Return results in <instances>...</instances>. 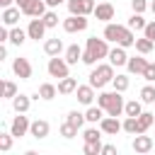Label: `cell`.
Wrapping results in <instances>:
<instances>
[{
    "instance_id": "ac0fdd59",
    "label": "cell",
    "mask_w": 155,
    "mask_h": 155,
    "mask_svg": "<svg viewBox=\"0 0 155 155\" xmlns=\"http://www.w3.org/2000/svg\"><path fill=\"white\" fill-rule=\"evenodd\" d=\"M48 131H51V126H48V121H44V119H36V121H31V128H29V136H34L36 140H41V138H46V136H48Z\"/></svg>"
},
{
    "instance_id": "b9f144b4",
    "label": "cell",
    "mask_w": 155,
    "mask_h": 155,
    "mask_svg": "<svg viewBox=\"0 0 155 155\" xmlns=\"http://www.w3.org/2000/svg\"><path fill=\"white\" fill-rule=\"evenodd\" d=\"M143 36H148L150 41H155V19L145 24V29H143Z\"/></svg>"
},
{
    "instance_id": "277c9868",
    "label": "cell",
    "mask_w": 155,
    "mask_h": 155,
    "mask_svg": "<svg viewBox=\"0 0 155 155\" xmlns=\"http://www.w3.org/2000/svg\"><path fill=\"white\" fill-rule=\"evenodd\" d=\"M68 68H70V63H68L65 58H58V56H51V58H48V65H46L48 75H51V78H58V80L70 75Z\"/></svg>"
},
{
    "instance_id": "f35d334b",
    "label": "cell",
    "mask_w": 155,
    "mask_h": 155,
    "mask_svg": "<svg viewBox=\"0 0 155 155\" xmlns=\"http://www.w3.org/2000/svg\"><path fill=\"white\" fill-rule=\"evenodd\" d=\"M41 19L46 22V27H48V29H51V27H58V15H56L53 10H46V15H44Z\"/></svg>"
},
{
    "instance_id": "836d02e7",
    "label": "cell",
    "mask_w": 155,
    "mask_h": 155,
    "mask_svg": "<svg viewBox=\"0 0 155 155\" xmlns=\"http://www.w3.org/2000/svg\"><path fill=\"white\" fill-rule=\"evenodd\" d=\"M140 102H143V104H153V102H155V87H153V85H145V87L140 90Z\"/></svg>"
},
{
    "instance_id": "30bf717a",
    "label": "cell",
    "mask_w": 155,
    "mask_h": 155,
    "mask_svg": "<svg viewBox=\"0 0 155 155\" xmlns=\"http://www.w3.org/2000/svg\"><path fill=\"white\" fill-rule=\"evenodd\" d=\"M12 73H15L19 80H29V78H31V63L19 56V58L12 61Z\"/></svg>"
},
{
    "instance_id": "5bb4252c",
    "label": "cell",
    "mask_w": 155,
    "mask_h": 155,
    "mask_svg": "<svg viewBox=\"0 0 155 155\" xmlns=\"http://www.w3.org/2000/svg\"><path fill=\"white\" fill-rule=\"evenodd\" d=\"M131 148H133L136 153H150V150H153V138H150V136H145V133H136V138H133Z\"/></svg>"
},
{
    "instance_id": "7402d4cb",
    "label": "cell",
    "mask_w": 155,
    "mask_h": 155,
    "mask_svg": "<svg viewBox=\"0 0 155 155\" xmlns=\"http://www.w3.org/2000/svg\"><path fill=\"white\" fill-rule=\"evenodd\" d=\"M44 51H46V56H58V53L63 51V41H61L58 36H53V39H46V44H44Z\"/></svg>"
},
{
    "instance_id": "e0dca14e",
    "label": "cell",
    "mask_w": 155,
    "mask_h": 155,
    "mask_svg": "<svg viewBox=\"0 0 155 155\" xmlns=\"http://www.w3.org/2000/svg\"><path fill=\"white\" fill-rule=\"evenodd\" d=\"M126 68H128V73H131V75H143V73H145V68H148V61H145V58H143V53H140V56L128 58Z\"/></svg>"
},
{
    "instance_id": "f546056e",
    "label": "cell",
    "mask_w": 155,
    "mask_h": 155,
    "mask_svg": "<svg viewBox=\"0 0 155 155\" xmlns=\"http://www.w3.org/2000/svg\"><path fill=\"white\" fill-rule=\"evenodd\" d=\"M153 46H155V41H150L148 36L136 39V51H138V53H143V56H148V53L153 51Z\"/></svg>"
},
{
    "instance_id": "74e56055",
    "label": "cell",
    "mask_w": 155,
    "mask_h": 155,
    "mask_svg": "<svg viewBox=\"0 0 155 155\" xmlns=\"http://www.w3.org/2000/svg\"><path fill=\"white\" fill-rule=\"evenodd\" d=\"M12 138H15L12 131H10V133H0V150H2V153H7V150L12 148Z\"/></svg>"
},
{
    "instance_id": "52a82bcc",
    "label": "cell",
    "mask_w": 155,
    "mask_h": 155,
    "mask_svg": "<svg viewBox=\"0 0 155 155\" xmlns=\"http://www.w3.org/2000/svg\"><path fill=\"white\" fill-rule=\"evenodd\" d=\"M65 5H68V12H70V15H85V17L92 15L94 7H97L94 0H68Z\"/></svg>"
},
{
    "instance_id": "7bdbcfd3",
    "label": "cell",
    "mask_w": 155,
    "mask_h": 155,
    "mask_svg": "<svg viewBox=\"0 0 155 155\" xmlns=\"http://www.w3.org/2000/svg\"><path fill=\"white\" fill-rule=\"evenodd\" d=\"M143 78H145L148 82H155V63H148V68H145Z\"/></svg>"
},
{
    "instance_id": "681fc988",
    "label": "cell",
    "mask_w": 155,
    "mask_h": 155,
    "mask_svg": "<svg viewBox=\"0 0 155 155\" xmlns=\"http://www.w3.org/2000/svg\"><path fill=\"white\" fill-rule=\"evenodd\" d=\"M2 58H7V48H5V46H0V61H2Z\"/></svg>"
},
{
    "instance_id": "60d3db41",
    "label": "cell",
    "mask_w": 155,
    "mask_h": 155,
    "mask_svg": "<svg viewBox=\"0 0 155 155\" xmlns=\"http://www.w3.org/2000/svg\"><path fill=\"white\" fill-rule=\"evenodd\" d=\"M131 7H133V12H145L150 5H148V0H131Z\"/></svg>"
},
{
    "instance_id": "f907efd6",
    "label": "cell",
    "mask_w": 155,
    "mask_h": 155,
    "mask_svg": "<svg viewBox=\"0 0 155 155\" xmlns=\"http://www.w3.org/2000/svg\"><path fill=\"white\" fill-rule=\"evenodd\" d=\"M12 2H15V0H0V5H2V7H10Z\"/></svg>"
},
{
    "instance_id": "f1b7e54d",
    "label": "cell",
    "mask_w": 155,
    "mask_h": 155,
    "mask_svg": "<svg viewBox=\"0 0 155 155\" xmlns=\"http://www.w3.org/2000/svg\"><path fill=\"white\" fill-rule=\"evenodd\" d=\"M124 114L126 116H138V114H143V104L138 99H128L126 107H124Z\"/></svg>"
},
{
    "instance_id": "d590c367",
    "label": "cell",
    "mask_w": 155,
    "mask_h": 155,
    "mask_svg": "<svg viewBox=\"0 0 155 155\" xmlns=\"http://www.w3.org/2000/svg\"><path fill=\"white\" fill-rule=\"evenodd\" d=\"M58 131H61V136H63V138H75V136H78V126H73L70 121L61 124V128H58Z\"/></svg>"
},
{
    "instance_id": "8d00e7d4",
    "label": "cell",
    "mask_w": 155,
    "mask_h": 155,
    "mask_svg": "<svg viewBox=\"0 0 155 155\" xmlns=\"http://www.w3.org/2000/svg\"><path fill=\"white\" fill-rule=\"evenodd\" d=\"M15 94H17V85H15L12 80H5V82H2V97L12 99Z\"/></svg>"
},
{
    "instance_id": "9a60e30c",
    "label": "cell",
    "mask_w": 155,
    "mask_h": 155,
    "mask_svg": "<svg viewBox=\"0 0 155 155\" xmlns=\"http://www.w3.org/2000/svg\"><path fill=\"white\" fill-rule=\"evenodd\" d=\"M46 0H31L24 10H22V15H27V17H44L46 15Z\"/></svg>"
},
{
    "instance_id": "2e32d148",
    "label": "cell",
    "mask_w": 155,
    "mask_h": 155,
    "mask_svg": "<svg viewBox=\"0 0 155 155\" xmlns=\"http://www.w3.org/2000/svg\"><path fill=\"white\" fill-rule=\"evenodd\" d=\"M92 15H94L99 22H111V19H114V5H111V2H99Z\"/></svg>"
},
{
    "instance_id": "7c38bea8",
    "label": "cell",
    "mask_w": 155,
    "mask_h": 155,
    "mask_svg": "<svg viewBox=\"0 0 155 155\" xmlns=\"http://www.w3.org/2000/svg\"><path fill=\"white\" fill-rule=\"evenodd\" d=\"M75 99L80 102V104H85V107H90L92 102H94V87L87 82V85H78V90H75Z\"/></svg>"
},
{
    "instance_id": "ba28073f",
    "label": "cell",
    "mask_w": 155,
    "mask_h": 155,
    "mask_svg": "<svg viewBox=\"0 0 155 155\" xmlns=\"http://www.w3.org/2000/svg\"><path fill=\"white\" fill-rule=\"evenodd\" d=\"M29 128H31V121H29L24 114H17V116L12 119V124H10V131H12V136H15V138L27 136V133H29Z\"/></svg>"
},
{
    "instance_id": "cb8c5ba5",
    "label": "cell",
    "mask_w": 155,
    "mask_h": 155,
    "mask_svg": "<svg viewBox=\"0 0 155 155\" xmlns=\"http://www.w3.org/2000/svg\"><path fill=\"white\" fill-rule=\"evenodd\" d=\"M65 61H68L70 65H75L78 61H82V48H80L78 44H70V46L65 48Z\"/></svg>"
},
{
    "instance_id": "d6986e66",
    "label": "cell",
    "mask_w": 155,
    "mask_h": 155,
    "mask_svg": "<svg viewBox=\"0 0 155 155\" xmlns=\"http://www.w3.org/2000/svg\"><path fill=\"white\" fill-rule=\"evenodd\" d=\"M19 7H2V24H7V27H17V22H19Z\"/></svg>"
},
{
    "instance_id": "4316f807",
    "label": "cell",
    "mask_w": 155,
    "mask_h": 155,
    "mask_svg": "<svg viewBox=\"0 0 155 155\" xmlns=\"http://www.w3.org/2000/svg\"><path fill=\"white\" fill-rule=\"evenodd\" d=\"M27 36H29V34H27L24 29H19V27H10V41H12L15 46H22V44L27 41Z\"/></svg>"
},
{
    "instance_id": "e575fe53",
    "label": "cell",
    "mask_w": 155,
    "mask_h": 155,
    "mask_svg": "<svg viewBox=\"0 0 155 155\" xmlns=\"http://www.w3.org/2000/svg\"><path fill=\"white\" fill-rule=\"evenodd\" d=\"M124 131L131 133V136H136V133H138V116H126V121H124Z\"/></svg>"
},
{
    "instance_id": "816d5d0a",
    "label": "cell",
    "mask_w": 155,
    "mask_h": 155,
    "mask_svg": "<svg viewBox=\"0 0 155 155\" xmlns=\"http://www.w3.org/2000/svg\"><path fill=\"white\" fill-rule=\"evenodd\" d=\"M150 12H153V15H155V0H153V2H150Z\"/></svg>"
},
{
    "instance_id": "9c48e42d",
    "label": "cell",
    "mask_w": 155,
    "mask_h": 155,
    "mask_svg": "<svg viewBox=\"0 0 155 155\" xmlns=\"http://www.w3.org/2000/svg\"><path fill=\"white\" fill-rule=\"evenodd\" d=\"M46 22L41 19V17H31V22H29V27H27V34H29V39H34V41H39V39H44V34H46Z\"/></svg>"
},
{
    "instance_id": "603a6c76",
    "label": "cell",
    "mask_w": 155,
    "mask_h": 155,
    "mask_svg": "<svg viewBox=\"0 0 155 155\" xmlns=\"http://www.w3.org/2000/svg\"><path fill=\"white\" fill-rule=\"evenodd\" d=\"M85 119H87V124H99L102 119H104V109L97 104V107H87V111H85Z\"/></svg>"
},
{
    "instance_id": "8992f818",
    "label": "cell",
    "mask_w": 155,
    "mask_h": 155,
    "mask_svg": "<svg viewBox=\"0 0 155 155\" xmlns=\"http://www.w3.org/2000/svg\"><path fill=\"white\" fill-rule=\"evenodd\" d=\"M87 51H90V53H92V56L99 61V58H107L111 48L107 46V39H97V36H90V39H87Z\"/></svg>"
},
{
    "instance_id": "7a4b0ae2",
    "label": "cell",
    "mask_w": 155,
    "mask_h": 155,
    "mask_svg": "<svg viewBox=\"0 0 155 155\" xmlns=\"http://www.w3.org/2000/svg\"><path fill=\"white\" fill-rule=\"evenodd\" d=\"M97 104L109 116H121L124 114V107H126V102H124V97H121L119 90H114V92H99L97 94Z\"/></svg>"
},
{
    "instance_id": "d4e9b609",
    "label": "cell",
    "mask_w": 155,
    "mask_h": 155,
    "mask_svg": "<svg viewBox=\"0 0 155 155\" xmlns=\"http://www.w3.org/2000/svg\"><path fill=\"white\" fill-rule=\"evenodd\" d=\"M153 124H155V114H150V111L138 114V133H145Z\"/></svg>"
},
{
    "instance_id": "83f0119b",
    "label": "cell",
    "mask_w": 155,
    "mask_h": 155,
    "mask_svg": "<svg viewBox=\"0 0 155 155\" xmlns=\"http://www.w3.org/2000/svg\"><path fill=\"white\" fill-rule=\"evenodd\" d=\"M102 133H104V131H102L99 126H97V128L90 126V128H85L82 138H85V143H99V140H102Z\"/></svg>"
},
{
    "instance_id": "bcb514c9",
    "label": "cell",
    "mask_w": 155,
    "mask_h": 155,
    "mask_svg": "<svg viewBox=\"0 0 155 155\" xmlns=\"http://www.w3.org/2000/svg\"><path fill=\"white\" fill-rule=\"evenodd\" d=\"M102 153L104 155H114L116 153V145H102Z\"/></svg>"
},
{
    "instance_id": "d6a6232c",
    "label": "cell",
    "mask_w": 155,
    "mask_h": 155,
    "mask_svg": "<svg viewBox=\"0 0 155 155\" xmlns=\"http://www.w3.org/2000/svg\"><path fill=\"white\" fill-rule=\"evenodd\" d=\"M65 121H70L73 126H78V128H82V124H85L87 119H85V114H80L78 109H73V111H68V116H65Z\"/></svg>"
},
{
    "instance_id": "4fadbf2b",
    "label": "cell",
    "mask_w": 155,
    "mask_h": 155,
    "mask_svg": "<svg viewBox=\"0 0 155 155\" xmlns=\"http://www.w3.org/2000/svg\"><path fill=\"white\" fill-rule=\"evenodd\" d=\"M107 58H109V63H111L114 68H121V65H126V63H128L126 48H124V46H119V44H116V46L109 51V56H107Z\"/></svg>"
},
{
    "instance_id": "ab89813d",
    "label": "cell",
    "mask_w": 155,
    "mask_h": 155,
    "mask_svg": "<svg viewBox=\"0 0 155 155\" xmlns=\"http://www.w3.org/2000/svg\"><path fill=\"white\" fill-rule=\"evenodd\" d=\"M82 150H85V155H99L102 153V140L99 143H85Z\"/></svg>"
},
{
    "instance_id": "c3c4849f",
    "label": "cell",
    "mask_w": 155,
    "mask_h": 155,
    "mask_svg": "<svg viewBox=\"0 0 155 155\" xmlns=\"http://www.w3.org/2000/svg\"><path fill=\"white\" fill-rule=\"evenodd\" d=\"M29 2H31V0H15V5H17V7H19V10H24V7H27V5H29Z\"/></svg>"
},
{
    "instance_id": "6da1fadb",
    "label": "cell",
    "mask_w": 155,
    "mask_h": 155,
    "mask_svg": "<svg viewBox=\"0 0 155 155\" xmlns=\"http://www.w3.org/2000/svg\"><path fill=\"white\" fill-rule=\"evenodd\" d=\"M104 39L107 41H114V44H119V46H124V48H128V46H136V36H133V29L126 24H114V22H107V27H104Z\"/></svg>"
},
{
    "instance_id": "7dc6e473",
    "label": "cell",
    "mask_w": 155,
    "mask_h": 155,
    "mask_svg": "<svg viewBox=\"0 0 155 155\" xmlns=\"http://www.w3.org/2000/svg\"><path fill=\"white\" fill-rule=\"evenodd\" d=\"M63 2H68V0H46L48 7H58V5H63Z\"/></svg>"
},
{
    "instance_id": "44dd1931",
    "label": "cell",
    "mask_w": 155,
    "mask_h": 155,
    "mask_svg": "<svg viewBox=\"0 0 155 155\" xmlns=\"http://www.w3.org/2000/svg\"><path fill=\"white\" fill-rule=\"evenodd\" d=\"M75 90H78V80L75 78L68 75V78H61L58 80V94H73Z\"/></svg>"
},
{
    "instance_id": "ee69618b",
    "label": "cell",
    "mask_w": 155,
    "mask_h": 155,
    "mask_svg": "<svg viewBox=\"0 0 155 155\" xmlns=\"http://www.w3.org/2000/svg\"><path fill=\"white\" fill-rule=\"evenodd\" d=\"M82 63H85V65H94V63H97V58L85 48V51H82Z\"/></svg>"
},
{
    "instance_id": "1f68e13d",
    "label": "cell",
    "mask_w": 155,
    "mask_h": 155,
    "mask_svg": "<svg viewBox=\"0 0 155 155\" xmlns=\"http://www.w3.org/2000/svg\"><path fill=\"white\" fill-rule=\"evenodd\" d=\"M111 85H114V90H119V92H126V90H128V85H131V80H128V75H114Z\"/></svg>"
},
{
    "instance_id": "484cf974",
    "label": "cell",
    "mask_w": 155,
    "mask_h": 155,
    "mask_svg": "<svg viewBox=\"0 0 155 155\" xmlns=\"http://www.w3.org/2000/svg\"><path fill=\"white\" fill-rule=\"evenodd\" d=\"M36 92H39V97H41V99H46V102H48V99H53V97L58 94V87H56V85H51V82H44V85H39V90H36Z\"/></svg>"
},
{
    "instance_id": "ffe728a7",
    "label": "cell",
    "mask_w": 155,
    "mask_h": 155,
    "mask_svg": "<svg viewBox=\"0 0 155 155\" xmlns=\"http://www.w3.org/2000/svg\"><path fill=\"white\" fill-rule=\"evenodd\" d=\"M29 107H31V99H29L27 94H15V97H12V109H15L17 114H27Z\"/></svg>"
},
{
    "instance_id": "4dcf8cb0",
    "label": "cell",
    "mask_w": 155,
    "mask_h": 155,
    "mask_svg": "<svg viewBox=\"0 0 155 155\" xmlns=\"http://www.w3.org/2000/svg\"><path fill=\"white\" fill-rule=\"evenodd\" d=\"M145 24H148V22L143 19V12H133V15L128 17V27L136 29V31H138V29H145Z\"/></svg>"
},
{
    "instance_id": "f6af8a7d",
    "label": "cell",
    "mask_w": 155,
    "mask_h": 155,
    "mask_svg": "<svg viewBox=\"0 0 155 155\" xmlns=\"http://www.w3.org/2000/svg\"><path fill=\"white\" fill-rule=\"evenodd\" d=\"M0 41H2V44H5V41H10V29H7V24L0 29Z\"/></svg>"
},
{
    "instance_id": "5b68a950",
    "label": "cell",
    "mask_w": 155,
    "mask_h": 155,
    "mask_svg": "<svg viewBox=\"0 0 155 155\" xmlns=\"http://www.w3.org/2000/svg\"><path fill=\"white\" fill-rule=\"evenodd\" d=\"M63 29L68 34H78V31H85L87 29V17L85 15H70L63 19Z\"/></svg>"
},
{
    "instance_id": "3957f363",
    "label": "cell",
    "mask_w": 155,
    "mask_h": 155,
    "mask_svg": "<svg viewBox=\"0 0 155 155\" xmlns=\"http://www.w3.org/2000/svg\"><path fill=\"white\" fill-rule=\"evenodd\" d=\"M114 80V65L111 63H99L92 73H90V85L94 90H102L104 85H109Z\"/></svg>"
},
{
    "instance_id": "8fae6325",
    "label": "cell",
    "mask_w": 155,
    "mask_h": 155,
    "mask_svg": "<svg viewBox=\"0 0 155 155\" xmlns=\"http://www.w3.org/2000/svg\"><path fill=\"white\" fill-rule=\"evenodd\" d=\"M99 128H102L107 136H116L119 131H124V124L119 121V116H109V114H107V116L99 121Z\"/></svg>"
}]
</instances>
